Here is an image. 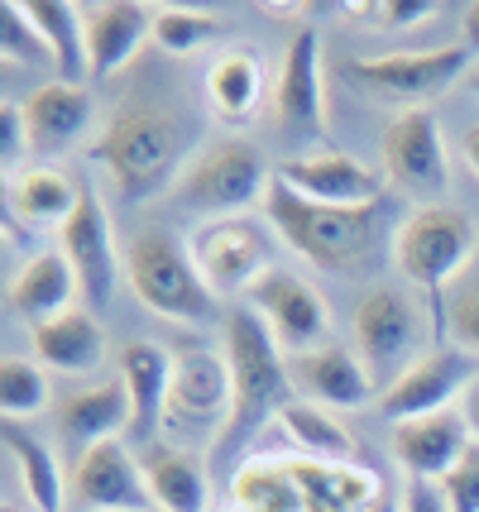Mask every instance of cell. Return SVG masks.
<instances>
[{"mask_svg": "<svg viewBox=\"0 0 479 512\" xmlns=\"http://www.w3.org/2000/svg\"><path fill=\"white\" fill-rule=\"evenodd\" d=\"M226 359H230V383H235V402H230V422L221 441L206 450V465L216 479H235L245 450L254 436H264V426H278V417L297 402L293 393V364L283 359V345L259 316L235 302L226 307Z\"/></svg>", "mask_w": 479, "mask_h": 512, "instance_id": "6da1fadb", "label": "cell"}, {"mask_svg": "<svg viewBox=\"0 0 479 512\" xmlns=\"http://www.w3.org/2000/svg\"><path fill=\"white\" fill-rule=\"evenodd\" d=\"M92 158L111 173L120 206L168 197L192 158L183 115H173L163 101L149 96H125L92 139Z\"/></svg>", "mask_w": 479, "mask_h": 512, "instance_id": "7a4b0ae2", "label": "cell"}, {"mask_svg": "<svg viewBox=\"0 0 479 512\" xmlns=\"http://www.w3.org/2000/svg\"><path fill=\"white\" fill-rule=\"evenodd\" d=\"M379 479L360 465H331L307 455H254L230 479L240 512H365L379 498Z\"/></svg>", "mask_w": 479, "mask_h": 512, "instance_id": "3957f363", "label": "cell"}, {"mask_svg": "<svg viewBox=\"0 0 479 512\" xmlns=\"http://www.w3.org/2000/svg\"><path fill=\"white\" fill-rule=\"evenodd\" d=\"M384 201L374 206H321V201L297 197L288 182H269L264 192V211H269V225L283 245L302 254L307 264L326 268V273H350L365 259H374V249L384 240Z\"/></svg>", "mask_w": 479, "mask_h": 512, "instance_id": "277c9868", "label": "cell"}, {"mask_svg": "<svg viewBox=\"0 0 479 512\" xmlns=\"http://www.w3.org/2000/svg\"><path fill=\"white\" fill-rule=\"evenodd\" d=\"M388 254H393V268L403 273V283L412 292H427L432 321H441L451 283L479 254V221L465 206H446V201L412 206L408 216L393 225Z\"/></svg>", "mask_w": 479, "mask_h": 512, "instance_id": "5b68a950", "label": "cell"}, {"mask_svg": "<svg viewBox=\"0 0 479 512\" xmlns=\"http://www.w3.org/2000/svg\"><path fill=\"white\" fill-rule=\"evenodd\" d=\"M125 283L154 316L178 326H211L226 321V302L202 283L192 249L168 225H139L125 240Z\"/></svg>", "mask_w": 479, "mask_h": 512, "instance_id": "8992f818", "label": "cell"}, {"mask_svg": "<svg viewBox=\"0 0 479 512\" xmlns=\"http://www.w3.org/2000/svg\"><path fill=\"white\" fill-rule=\"evenodd\" d=\"M269 182L274 173L259 154V144L240 134H221V139H206L202 149H192L168 197L206 221H226V216H245L254 201H264Z\"/></svg>", "mask_w": 479, "mask_h": 512, "instance_id": "52a82bcc", "label": "cell"}, {"mask_svg": "<svg viewBox=\"0 0 479 512\" xmlns=\"http://www.w3.org/2000/svg\"><path fill=\"white\" fill-rule=\"evenodd\" d=\"M427 321L432 312L417 302L408 283H374L355 302V355L365 359L374 383H398L427 355Z\"/></svg>", "mask_w": 479, "mask_h": 512, "instance_id": "ba28073f", "label": "cell"}, {"mask_svg": "<svg viewBox=\"0 0 479 512\" xmlns=\"http://www.w3.org/2000/svg\"><path fill=\"white\" fill-rule=\"evenodd\" d=\"M230 359L211 345H183L173 350V383H168V407H163V441L187 446L206 441V450L221 441L230 422Z\"/></svg>", "mask_w": 479, "mask_h": 512, "instance_id": "9c48e42d", "label": "cell"}, {"mask_svg": "<svg viewBox=\"0 0 479 512\" xmlns=\"http://www.w3.org/2000/svg\"><path fill=\"white\" fill-rule=\"evenodd\" d=\"M470 48L465 44H436V48H393V53H369L350 63V82L369 96L403 101V111L427 106L436 96L465 82L470 72Z\"/></svg>", "mask_w": 479, "mask_h": 512, "instance_id": "30bf717a", "label": "cell"}, {"mask_svg": "<svg viewBox=\"0 0 479 512\" xmlns=\"http://www.w3.org/2000/svg\"><path fill=\"white\" fill-rule=\"evenodd\" d=\"M192 264H197L206 288L235 307L274 268V225L254 221V216H226V221L197 225Z\"/></svg>", "mask_w": 479, "mask_h": 512, "instance_id": "8fae6325", "label": "cell"}, {"mask_svg": "<svg viewBox=\"0 0 479 512\" xmlns=\"http://www.w3.org/2000/svg\"><path fill=\"white\" fill-rule=\"evenodd\" d=\"M58 249L77 273L87 312H106L115 302V283L125 273V249H115L111 216H106V206H101V197H96V187L87 178H77V211L58 230Z\"/></svg>", "mask_w": 479, "mask_h": 512, "instance_id": "7c38bea8", "label": "cell"}, {"mask_svg": "<svg viewBox=\"0 0 479 512\" xmlns=\"http://www.w3.org/2000/svg\"><path fill=\"white\" fill-rule=\"evenodd\" d=\"M245 307H250L283 350H293V355H307V350H321V345H331L326 335H331V312H326V297H321L302 273L293 268H269L250 292H245Z\"/></svg>", "mask_w": 479, "mask_h": 512, "instance_id": "4fadbf2b", "label": "cell"}, {"mask_svg": "<svg viewBox=\"0 0 479 512\" xmlns=\"http://www.w3.org/2000/svg\"><path fill=\"white\" fill-rule=\"evenodd\" d=\"M479 383V355L460 350V345H432L427 355L412 364L398 383H388L379 407H384L388 426L412 422V417H432V412H451L456 398L465 402V393Z\"/></svg>", "mask_w": 479, "mask_h": 512, "instance_id": "5bb4252c", "label": "cell"}, {"mask_svg": "<svg viewBox=\"0 0 479 512\" xmlns=\"http://www.w3.org/2000/svg\"><path fill=\"white\" fill-rule=\"evenodd\" d=\"M384 178L393 187H403L412 197L436 201L446 187H451V163H446V139H441V125L427 106H412V111H398L384 130Z\"/></svg>", "mask_w": 479, "mask_h": 512, "instance_id": "9a60e30c", "label": "cell"}, {"mask_svg": "<svg viewBox=\"0 0 479 512\" xmlns=\"http://www.w3.org/2000/svg\"><path fill=\"white\" fill-rule=\"evenodd\" d=\"M72 498L92 512H159L144 460L120 436L96 441L72 465Z\"/></svg>", "mask_w": 479, "mask_h": 512, "instance_id": "2e32d148", "label": "cell"}, {"mask_svg": "<svg viewBox=\"0 0 479 512\" xmlns=\"http://www.w3.org/2000/svg\"><path fill=\"white\" fill-rule=\"evenodd\" d=\"M274 178L288 182L297 197L321 201V206H374V201H384V178L345 149H312V154L302 149V154L278 163Z\"/></svg>", "mask_w": 479, "mask_h": 512, "instance_id": "e0dca14e", "label": "cell"}, {"mask_svg": "<svg viewBox=\"0 0 479 512\" xmlns=\"http://www.w3.org/2000/svg\"><path fill=\"white\" fill-rule=\"evenodd\" d=\"M274 115L283 139H326V91H321V44L312 29H297L274 87Z\"/></svg>", "mask_w": 479, "mask_h": 512, "instance_id": "ac0fdd59", "label": "cell"}, {"mask_svg": "<svg viewBox=\"0 0 479 512\" xmlns=\"http://www.w3.org/2000/svg\"><path fill=\"white\" fill-rule=\"evenodd\" d=\"M470 441H475V431H470L460 407L432 412V417H412V422H393V436H388L393 460L403 465L408 479H422V484H441L460 465Z\"/></svg>", "mask_w": 479, "mask_h": 512, "instance_id": "d6986e66", "label": "cell"}, {"mask_svg": "<svg viewBox=\"0 0 479 512\" xmlns=\"http://www.w3.org/2000/svg\"><path fill=\"white\" fill-rule=\"evenodd\" d=\"M293 383L326 412H355L379 388L374 374L365 369V359L345 345H321V350L293 355Z\"/></svg>", "mask_w": 479, "mask_h": 512, "instance_id": "ffe728a7", "label": "cell"}, {"mask_svg": "<svg viewBox=\"0 0 479 512\" xmlns=\"http://www.w3.org/2000/svg\"><path fill=\"white\" fill-rule=\"evenodd\" d=\"M120 383L130 393V441L149 446L163 436V407L173 383V355L154 340H130L120 350Z\"/></svg>", "mask_w": 479, "mask_h": 512, "instance_id": "44dd1931", "label": "cell"}, {"mask_svg": "<svg viewBox=\"0 0 479 512\" xmlns=\"http://www.w3.org/2000/svg\"><path fill=\"white\" fill-rule=\"evenodd\" d=\"M24 125H29V149L34 154H68L82 134L92 130V91L72 82H44L20 101Z\"/></svg>", "mask_w": 479, "mask_h": 512, "instance_id": "7402d4cb", "label": "cell"}, {"mask_svg": "<svg viewBox=\"0 0 479 512\" xmlns=\"http://www.w3.org/2000/svg\"><path fill=\"white\" fill-rule=\"evenodd\" d=\"M82 20H87V63L96 82L115 77L144 39H154V10L139 0H101L82 10Z\"/></svg>", "mask_w": 479, "mask_h": 512, "instance_id": "603a6c76", "label": "cell"}, {"mask_svg": "<svg viewBox=\"0 0 479 512\" xmlns=\"http://www.w3.org/2000/svg\"><path fill=\"white\" fill-rule=\"evenodd\" d=\"M144 474H149V489L159 512H211V465H206L197 450L173 446V441H149L139 446Z\"/></svg>", "mask_w": 479, "mask_h": 512, "instance_id": "cb8c5ba5", "label": "cell"}, {"mask_svg": "<svg viewBox=\"0 0 479 512\" xmlns=\"http://www.w3.org/2000/svg\"><path fill=\"white\" fill-rule=\"evenodd\" d=\"M130 436V393L120 379L92 383V388H77L58 402V436L68 441L77 455L92 450L96 441H111V436Z\"/></svg>", "mask_w": 479, "mask_h": 512, "instance_id": "d4e9b609", "label": "cell"}, {"mask_svg": "<svg viewBox=\"0 0 479 512\" xmlns=\"http://www.w3.org/2000/svg\"><path fill=\"white\" fill-rule=\"evenodd\" d=\"M72 297H82V288H77V273L63 259V249H34L10 283V312L44 326L53 316L72 312Z\"/></svg>", "mask_w": 479, "mask_h": 512, "instance_id": "484cf974", "label": "cell"}, {"mask_svg": "<svg viewBox=\"0 0 479 512\" xmlns=\"http://www.w3.org/2000/svg\"><path fill=\"white\" fill-rule=\"evenodd\" d=\"M34 355H39V364H48V369L82 379V374H92L96 364L106 359V331H101L96 312L72 307V312L34 326Z\"/></svg>", "mask_w": 479, "mask_h": 512, "instance_id": "4316f807", "label": "cell"}, {"mask_svg": "<svg viewBox=\"0 0 479 512\" xmlns=\"http://www.w3.org/2000/svg\"><path fill=\"white\" fill-rule=\"evenodd\" d=\"M24 10H29L39 39H44L48 53H53L58 82L82 87V77H92V63H87V20H82V10L68 5V0H24Z\"/></svg>", "mask_w": 479, "mask_h": 512, "instance_id": "83f0119b", "label": "cell"}, {"mask_svg": "<svg viewBox=\"0 0 479 512\" xmlns=\"http://www.w3.org/2000/svg\"><path fill=\"white\" fill-rule=\"evenodd\" d=\"M5 211H15L34 235L44 230V225H68V216L77 211V182L68 173H58V168H44V163H34V168H20L15 178H10V206Z\"/></svg>", "mask_w": 479, "mask_h": 512, "instance_id": "f1b7e54d", "label": "cell"}, {"mask_svg": "<svg viewBox=\"0 0 479 512\" xmlns=\"http://www.w3.org/2000/svg\"><path fill=\"white\" fill-rule=\"evenodd\" d=\"M206 101L230 125H245L264 106V67L250 48H226L206 67Z\"/></svg>", "mask_w": 479, "mask_h": 512, "instance_id": "f546056e", "label": "cell"}, {"mask_svg": "<svg viewBox=\"0 0 479 512\" xmlns=\"http://www.w3.org/2000/svg\"><path fill=\"white\" fill-rule=\"evenodd\" d=\"M0 441L10 450V460L20 469V484L29 493V503L39 512H63L68 503V479H63V469H58V455L34 436V431H24V422H0Z\"/></svg>", "mask_w": 479, "mask_h": 512, "instance_id": "4dcf8cb0", "label": "cell"}, {"mask_svg": "<svg viewBox=\"0 0 479 512\" xmlns=\"http://www.w3.org/2000/svg\"><path fill=\"white\" fill-rule=\"evenodd\" d=\"M278 431L293 441L297 455H307V460H331V465H350V455H355V441H350V431L336 422V412H326L317 402H302L297 398L283 417H278Z\"/></svg>", "mask_w": 479, "mask_h": 512, "instance_id": "1f68e13d", "label": "cell"}, {"mask_svg": "<svg viewBox=\"0 0 479 512\" xmlns=\"http://www.w3.org/2000/svg\"><path fill=\"white\" fill-rule=\"evenodd\" d=\"M53 402V383H48L44 364L24 355L0 359V417L5 422H29Z\"/></svg>", "mask_w": 479, "mask_h": 512, "instance_id": "d6a6232c", "label": "cell"}, {"mask_svg": "<svg viewBox=\"0 0 479 512\" xmlns=\"http://www.w3.org/2000/svg\"><path fill=\"white\" fill-rule=\"evenodd\" d=\"M441 335H446V345H460V350L479 355V254H475V264L451 283V292H446Z\"/></svg>", "mask_w": 479, "mask_h": 512, "instance_id": "836d02e7", "label": "cell"}, {"mask_svg": "<svg viewBox=\"0 0 479 512\" xmlns=\"http://www.w3.org/2000/svg\"><path fill=\"white\" fill-rule=\"evenodd\" d=\"M221 34V24L202 15V10H183V5H163L154 10V44L163 53H173V58H187V53H197L202 44H211Z\"/></svg>", "mask_w": 479, "mask_h": 512, "instance_id": "e575fe53", "label": "cell"}, {"mask_svg": "<svg viewBox=\"0 0 479 512\" xmlns=\"http://www.w3.org/2000/svg\"><path fill=\"white\" fill-rule=\"evenodd\" d=\"M0 58L15 63V67H39V63L53 67V53H48V44L39 39V29L29 20L24 0L0 5Z\"/></svg>", "mask_w": 479, "mask_h": 512, "instance_id": "d590c367", "label": "cell"}, {"mask_svg": "<svg viewBox=\"0 0 479 512\" xmlns=\"http://www.w3.org/2000/svg\"><path fill=\"white\" fill-rule=\"evenodd\" d=\"M436 5L427 0H365V5H355V15L360 24L369 29H384V34H398V29H417V24L432 20Z\"/></svg>", "mask_w": 479, "mask_h": 512, "instance_id": "8d00e7d4", "label": "cell"}, {"mask_svg": "<svg viewBox=\"0 0 479 512\" xmlns=\"http://www.w3.org/2000/svg\"><path fill=\"white\" fill-rule=\"evenodd\" d=\"M446 512H479V441H470V450L460 455V465L436 484Z\"/></svg>", "mask_w": 479, "mask_h": 512, "instance_id": "74e56055", "label": "cell"}, {"mask_svg": "<svg viewBox=\"0 0 479 512\" xmlns=\"http://www.w3.org/2000/svg\"><path fill=\"white\" fill-rule=\"evenodd\" d=\"M24 154H34V149H29V125H24V111H20V101H5V106H0V158H5V168H15V173H20Z\"/></svg>", "mask_w": 479, "mask_h": 512, "instance_id": "f35d334b", "label": "cell"}, {"mask_svg": "<svg viewBox=\"0 0 479 512\" xmlns=\"http://www.w3.org/2000/svg\"><path fill=\"white\" fill-rule=\"evenodd\" d=\"M403 512H446V503H441V493H436V484L408 479V489H403Z\"/></svg>", "mask_w": 479, "mask_h": 512, "instance_id": "ab89813d", "label": "cell"}, {"mask_svg": "<svg viewBox=\"0 0 479 512\" xmlns=\"http://www.w3.org/2000/svg\"><path fill=\"white\" fill-rule=\"evenodd\" d=\"M460 34H465V48L479 53V0H470V5L460 10Z\"/></svg>", "mask_w": 479, "mask_h": 512, "instance_id": "60d3db41", "label": "cell"}, {"mask_svg": "<svg viewBox=\"0 0 479 512\" xmlns=\"http://www.w3.org/2000/svg\"><path fill=\"white\" fill-rule=\"evenodd\" d=\"M460 149H465V163L475 168V178H479V120H470V125H465V134H460Z\"/></svg>", "mask_w": 479, "mask_h": 512, "instance_id": "b9f144b4", "label": "cell"}, {"mask_svg": "<svg viewBox=\"0 0 479 512\" xmlns=\"http://www.w3.org/2000/svg\"><path fill=\"white\" fill-rule=\"evenodd\" d=\"M460 412H465V422H470V431H475V441H479V383L465 393V402H460Z\"/></svg>", "mask_w": 479, "mask_h": 512, "instance_id": "7bdbcfd3", "label": "cell"}, {"mask_svg": "<svg viewBox=\"0 0 479 512\" xmlns=\"http://www.w3.org/2000/svg\"><path fill=\"white\" fill-rule=\"evenodd\" d=\"M365 512H403V493H388V489H379V498L369 503Z\"/></svg>", "mask_w": 479, "mask_h": 512, "instance_id": "ee69618b", "label": "cell"}, {"mask_svg": "<svg viewBox=\"0 0 479 512\" xmlns=\"http://www.w3.org/2000/svg\"><path fill=\"white\" fill-rule=\"evenodd\" d=\"M465 91H475V96H479V63L465 72Z\"/></svg>", "mask_w": 479, "mask_h": 512, "instance_id": "f6af8a7d", "label": "cell"}]
</instances>
